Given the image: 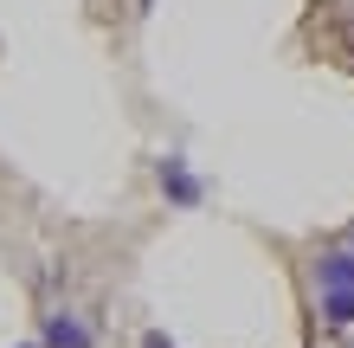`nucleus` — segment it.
<instances>
[{
  "label": "nucleus",
  "instance_id": "obj_1",
  "mask_svg": "<svg viewBox=\"0 0 354 348\" xmlns=\"http://www.w3.org/2000/svg\"><path fill=\"white\" fill-rule=\"evenodd\" d=\"M316 284H322V316L328 322H354V252H322L316 258Z\"/></svg>",
  "mask_w": 354,
  "mask_h": 348
},
{
  "label": "nucleus",
  "instance_id": "obj_2",
  "mask_svg": "<svg viewBox=\"0 0 354 348\" xmlns=\"http://www.w3.org/2000/svg\"><path fill=\"white\" fill-rule=\"evenodd\" d=\"M155 181H161V194H168L174 207H200V200H206L200 174L187 168V155H161V161H155Z\"/></svg>",
  "mask_w": 354,
  "mask_h": 348
},
{
  "label": "nucleus",
  "instance_id": "obj_3",
  "mask_svg": "<svg viewBox=\"0 0 354 348\" xmlns=\"http://www.w3.org/2000/svg\"><path fill=\"white\" fill-rule=\"evenodd\" d=\"M46 348H91V329L71 310H52L46 316Z\"/></svg>",
  "mask_w": 354,
  "mask_h": 348
},
{
  "label": "nucleus",
  "instance_id": "obj_4",
  "mask_svg": "<svg viewBox=\"0 0 354 348\" xmlns=\"http://www.w3.org/2000/svg\"><path fill=\"white\" fill-rule=\"evenodd\" d=\"M142 348H174V342H168V336H161V329H155V336H142Z\"/></svg>",
  "mask_w": 354,
  "mask_h": 348
},
{
  "label": "nucleus",
  "instance_id": "obj_5",
  "mask_svg": "<svg viewBox=\"0 0 354 348\" xmlns=\"http://www.w3.org/2000/svg\"><path fill=\"white\" fill-rule=\"evenodd\" d=\"M348 252H354V239H348Z\"/></svg>",
  "mask_w": 354,
  "mask_h": 348
},
{
  "label": "nucleus",
  "instance_id": "obj_6",
  "mask_svg": "<svg viewBox=\"0 0 354 348\" xmlns=\"http://www.w3.org/2000/svg\"><path fill=\"white\" fill-rule=\"evenodd\" d=\"M26 348H39V342H26Z\"/></svg>",
  "mask_w": 354,
  "mask_h": 348
}]
</instances>
